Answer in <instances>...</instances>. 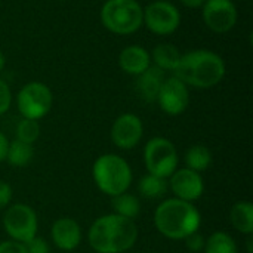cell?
Masks as SVG:
<instances>
[{
	"label": "cell",
	"instance_id": "ffe728a7",
	"mask_svg": "<svg viewBox=\"0 0 253 253\" xmlns=\"http://www.w3.org/2000/svg\"><path fill=\"white\" fill-rule=\"evenodd\" d=\"M184 162L187 169H191L197 173H203L212 165V153L206 145L196 144L185 151Z\"/></svg>",
	"mask_w": 253,
	"mask_h": 253
},
{
	"label": "cell",
	"instance_id": "3957f363",
	"mask_svg": "<svg viewBox=\"0 0 253 253\" xmlns=\"http://www.w3.org/2000/svg\"><path fill=\"white\" fill-rule=\"evenodd\" d=\"M153 222L163 237L170 240H184L190 234L199 231L202 225V215L194 203L170 197L156 208Z\"/></svg>",
	"mask_w": 253,
	"mask_h": 253
},
{
	"label": "cell",
	"instance_id": "5bb4252c",
	"mask_svg": "<svg viewBox=\"0 0 253 253\" xmlns=\"http://www.w3.org/2000/svg\"><path fill=\"white\" fill-rule=\"evenodd\" d=\"M82 239H83V231L80 224L70 216L58 218L52 224L50 240L59 251L71 252L77 249L82 243Z\"/></svg>",
	"mask_w": 253,
	"mask_h": 253
},
{
	"label": "cell",
	"instance_id": "8992f818",
	"mask_svg": "<svg viewBox=\"0 0 253 253\" xmlns=\"http://www.w3.org/2000/svg\"><path fill=\"white\" fill-rule=\"evenodd\" d=\"M144 165L147 173L169 179L179 166V154L175 144L163 136L151 138L144 147Z\"/></svg>",
	"mask_w": 253,
	"mask_h": 253
},
{
	"label": "cell",
	"instance_id": "4316f807",
	"mask_svg": "<svg viewBox=\"0 0 253 253\" xmlns=\"http://www.w3.org/2000/svg\"><path fill=\"white\" fill-rule=\"evenodd\" d=\"M184 242H185V246H187V249H188L190 252L197 253V252H203V249H205V243H206V239H205L199 231H196V233L190 234L188 237H185V239H184Z\"/></svg>",
	"mask_w": 253,
	"mask_h": 253
},
{
	"label": "cell",
	"instance_id": "e0dca14e",
	"mask_svg": "<svg viewBox=\"0 0 253 253\" xmlns=\"http://www.w3.org/2000/svg\"><path fill=\"white\" fill-rule=\"evenodd\" d=\"M230 222L240 234L253 236V203L249 200L237 202L230 209Z\"/></svg>",
	"mask_w": 253,
	"mask_h": 253
},
{
	"label": "cell",
	"instance_id": "277c9868",
	"mask_svg": "<svg viewBox=\"0 0 253 253\" xmlns=\"http://www.w3.org/2000/svg\"><path fill=\"white\" fill-rule=\"evenodd\" d=\"M92 178L101 193L116 197L129 190L133 181V173L132 168L122 156L107 153L93 162Z\"/></svg>",
	"mask_w": 253,
	"mask_h": 253
},
{
	"label": "cell",
	"instance_id": "2e32d148",
	"mask_svg": "<svg viewBox=\"0 0 253 253\" xmlns=\"http://www.w3.org/2000/svg\"><path fill=\"white\" fill-rule=\"evenodd\" d=\"M165 79V71L151 64V67L139 74L136 79V92L139 98L145 102H156Z\"/></svg>",
	"mask_w": 253,
	"mask_h": 253
},
{
	"label": "cell",
	"instance_id": "83f0119b",
	"mask_svg": "<svg viewBox=\"0 0 253 253\" xmlns=\"http://www.w3.org/2000/svg\"><path fill=\"white\" fill-rule=\"evenodd\" d=\"M0 253H27L25 245L16 240H4L0 242Z\"/></svg>",
	"mask_w": 253,
	"mask_h": 253
},
{
	"label": "cell",
	"instance_id": "603a6c76",
	"mask_svg": "<svg viewBox=\"0 0 253 253\" xmlns=\"http://www.w3.org/2000/svg\"><path fill=\"white\" fill-rule=\"evenodd\" d=\"M203 253H239V246L231 234L215 231L206 239Z\"/></svg>",
	"mask_w": 253,
	"mask_h": 253
},
{
	"label": "cell",
	"instance_id": "8fae6325",
	"mask_svg": "<svg viewBox=\"0 0 253 253\" xmlns=\"http://www.w3.org/2000/svg\"><path fill=\"white\" fill-rule=\"evenodd\" d=\"M156 102L159 104L160 110L165 114L172 116V117L179 116L190 105L188 86L172 74L170 77L165 79V82L159 90Z\"/></svg>",
	"mask_w": 253,
	"mask_h": 253
},
{
	"label": "cell",
	"instance_id": "d6a6232c",
	"mask_svg": "<svg viewBox=\"0 0 253 253\" xmlns=\"http://www.w3.org/2000/svg\"><path fill=\"white\" fill-rule=\"evenodd\" d=\"M4 64H6V59H4L3 52L0 50V73H1V71H3V68H4Z\"/></svg>",
	"mask_w": 253,
	"mask_h": 253
},
{
	"label": "cell",
	"instance_id": "52a82bcc",
	"mask_svg": "<svg viewBox=\"0 0 253 253\" xmlns=\"http://www.w3.org/2000/svg\"><path fill=\"white\" fill-rule=\"evenodd\" d=\"M53 105L50 87L42 82H28L16 95V107L22 119L42 120L49 114Z\"/></svg>",
	"mask_w": 253,
	"mask_h": 253
},
{
	"label": "cell",
	"instance_id": "d4e9b609",
	"mask_svg": "<svg viewBox=\"0 0 253 253\" xmlns=\"http://www.w3.org/2000/svg\"><path fill=\"white\" fill-rule=\"evenodd\" d=\"M10 105H12V90L9 84L3 79H0V116L7 113Z\"/></svg>",
	"mask_w": 253,
	"mask_h": 253
},
{
	"label": "cell",
	"instance_id": "d6986e66",
	"mask_svg": "<svg viewBox=\"0 0 253 253\" xmlns=\"http://www.w3.org/2000/svg\"><path fill=\"white\" fill-rule=\"evenodd\" d=\"M169 191V184L166 178H160L151 173L144 175L138 181V193L148 200L163 199Z\"/></svg>",
	"mask_w": 253,
	"mask_h": 253
},
{
	"label": "cell",
	"instance_id": "f546056e",
	"mask_svg": "<svg viewBox=\"0 0 253 253\" xmlns=\"http://www.w3.org/2000/svg\"><path fill=\"white\" fill-rule=\"evenodd\" d=\"M7 145H9V141L7 138L4 136L3 132H0V163H3L6 160V151H7Z\"/></svg>",
	"mask_w": 253,
	"mask_h": 253
},
{
	"label": "cell",
	"instance_id": "5b68a950",
	"mask_svg": "<svg viewBox=\"0 0 253 253\" xmlns=\"http://www.w3.org/2000/svg\"><path fill=\"white\" fill-rule=\"evenodd\" d=\"M101 22L116 36H130L142 27L144 7L136 0H107L101 7Z\"/></svg>",
	"mask_w": 253,
	"mask_h": 253
},
{
	"label": "cell",
	"instance_id": "4dcf8cb0",
	"mask_svg": "<svg viewBox=\"0 0 253 253\" xmlns=\"http://www.w3.org/2000/svg\"><path fill=\"white\" fill-rule=\"evenodd\" d=\"M179 1L188 9H202L206 0H179Z\"/></svg>",
	"mask_w": 253,
	"mask_h": 253
},
{
	"label": "cell",
	"instance_id": "ba28073f",
	"mask_svg": "<svg viewBox=\"0 0 253 253\" xmlns=\"http://www.w3.org/2000/svg\"><path fill=\"white\" fill-rule=\"evenodd\" d=\"M3 228L9 239L27 243L37 236L39 218L36 211L25 203L9 205L3 216Z\"/></svg>",
	"mask_w": 253,
	"mask_h": 253
},
{
	"label": "cell",
	"instance_id": "44dd1931",
	"mask_svg": "<svg viewBox=\"0 0 253 253\" xmlns=\"http://www.w3.org/2000/svg\"><path fill=\"white\" fill-rule=\"evenodd\" d=\"M111 205H113V213L123 216L126 219L135 221L139 213H141V202L135 194L130 193H123L116 197H111Z\"/></svg>",
	"mask_w": 253,
	"mask_h": 253
},
{
	"label": "cell",
	"instance_id": "30bf717a",
	"mask_svg": "<svg viewBox=\"0 0 253 253\" xmlns=\"http://www.w3.org/2000/svg\"><path fill=\"white\" fill-rule=\"evenodd\" d=\"M202 18L211 31L225 34L236 27L239 12L233 0H206L202 6Z\"/></svg>",
	"mask_w": 253,
	"mask_h": 253
},
{
	"label": "cell",
	"instance_id": "6da1fadb",
	"mask_svg": "<svg viewBox=\"0 0 253 253\" xmlns=\"http://www.w3.org/2000/svg\"><path fill=\"white\" fill-rule=\"evenodd\" d=\"M138 240L135 221L116 213H107L93 221L87 231V242L96 253H125Z\"/></svg>",
	"mask_w": 253,
	"mask_h": 253
},
{
	"label": "cell",
	"instance_id": "f1b7e54d",
	"mask_svg": "<svg viewBox=\"0 0 253 253\" xmlns=\"http://www.w3.org/2000/svg\"><path fill=\"white\" fill-rule=\"evenodd\" d=\"M12 196H13V193H12V187H10L7 182L0 181V211L6 209V208L10 205V202H12Z\"/></svg>",
	"mask_w": 253,
	"mask_h": 253
},
{
	"label": "cell",
	"instance_id": "9a60e30c",
	"mask_svg": "<svg viewBox=\"0 0 253 253\" xmlns=\"http://www.w3.org/2000/svg\"><path fill=\"white\" fill-rule=\"evenodd\" d=\"M119 67L123 73L138 77L151 67V55L141 44H129L119 53Z\"/></svg>",
	"mask_w": 253,
	"mask_h": 253
},
{
	"label": "cell",
	"instance_id": "cb8c5ba5",
	"mask_svg": "<svg viewBox=\"0 0 253 253\" xmlns=\"http://www.w3.org/2000/svg\"><path fill=\"white\" fill-rule=\"evenodd\" d=\"M40 132H42V129H40V123L37 120L22 119L16 125V130H15L16 138L15 139H18V141H21L24 144L33 145L40 138Z\"/></svg>",
	"mask_w": 253,
	"mask_h": 253
},
{
	"label": "cell",
	"instance_id": "7402d4cb",
	"mask_svg": "<svg viewBox=\"0 0 253 253\" xmlns=\"http://www.w3.org/2000/svg\"><path fill=\"white\" fill-rule=\"evenodd\" d=\"M34 159V148L30 144H24L18 139H13L7 145L6 160L13 168H25Z\"/></svg>",
	"mask_w": 253,
	"mask_h": 253
},
{
	"label": "cell",
	"instance_id": "9c48e42d",
	"mask_svg": "<svg viewBox=\"0 0 253 253\" xmlns=\"http://www.w3.org/2000/svg\"><path fill=\"white\" fill-rule=\"evenodd\" d=\"M142 25L156 36H170L181 25V12L168 0H154L144 7Z\"/></svg>",
	"mask_w": 253,
	"mask_h": 253
},
{
	"label": "cell",
	"instance_id": "4fadbf2b",
	"mask_svg": "<svg viewBox=\"0 0 253 253\" xmlns=\"http://www.w3.org/2000/svg\"><path fill=\"white\" fill-rule=\"evenodd\" d=\"M168 184L173 197L188 203L197 202L205 193V181L202 173L187 168H178L169 176Z\"/></svg>",
	"mask_w": 253,
	"mask_h": 253
},
{
	"label": "cell",
	"instance_id": "1f68e13d",
	"mask_svg": "<svg viewBox=\"0 0 253 253\" xmlns=\"http://www.w3.org/2000/svg\"><path fill=\"white\" fill-rule=\"evenodd\" d=\"M246 243H248V253H253V236H248V240H246Z\"/></svg>",
	"mask_w": 253,
	"mask_h": 253
},
{
	"label": "cell",
	"instance_id": "7a4b0ae2",
	"mask_svg": "<svg viewBox=\"0 0 253 253\" xmlns=\"http://www.w3.org/2000/svg\"><path fill=\"white\" fill-rule=\"evenodd\" d=\"M227 67L221 55L208 49H196L184 53L173 76L188 87L211 89L222 82Z\"/></svg>",
	"mask_w": 253,
	"mask_h": 253
},
{
	"label": "cell",
	"instance_id": "7c38bea8",
	"mask_svg": "<svg viewBox=\"0 0 253 253\" xmlns=\"http://www.w3.org/2000/svg\"><path fill=\"white\" fill-rule=\"evenodd\" d=\"M110 136L119 150H132L144 136V123L136 114L123 113L114 120Z\"/></svg>",
	"mask_w": 253,
	"mask_h": 253
},
{
	"label": "cell",
	"instance_id": "ac0fdd59",
	"mask_svg": "<svg viewBox=\"0 0 253 253\" xmlns=\"http://www.w3.org/2000/svg\"><path fill=\"white\" fill-rule=\"evenodd\" d=\"M150 55H151V64L156 65L157 68L163 70L165 73L166 71L173 73L181 61V56H182L179 49L172 43L157 44Z\"/></svg>",
	"mask_w": 253,
	"mask_h": 253
},
{
	"label": "cell",
	"instance_id": "484cf974",
	"mask_svg": "<svg viewBox=\"0 0 253 253\" xmlns=\"http://www.w3.org/2000/svg\"><path fill=\"white\" fill-rule=\"evenodd\" d=\"M27 253H50V246L46 239L43 237H33L30 242L24 243Z\"/></svg>",
	"mask_w": 253,
	"mask_h": 253
}]
</instances>
